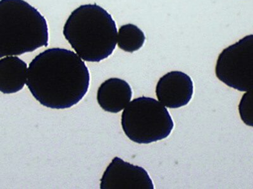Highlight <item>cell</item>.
Listing matches in <instances>:
<instances>
[{
  "mask_svg": "<svg viewBox=\"0 0 253 189\" xmlns=\"http://www.w3.org/2000/svg\"><path fill=\"white\" fill-rule=\"evenodd\" d=\"M242 120L246 125L253 127L252 91L246 92L241 98L239 106Z\"/></svg>",
  "mask_w": 253,
  "mask_h": 189,
  "instance_id": "cell-11",
  "label": "cell"
},
{
  "mask_svg": "<svg viewBox=\"0 0 253 189\" xmlns=\"http://www.w3.org/2000/svg\"><path fill=\"white\" fill-rule=\"evenodd\" d=\"M132 96V89L126 81L112 78L105 81L97 92L98 104L106 112L119 113L125 109Z\"/></svg>",
  "mask_w": 253,
  "mask_h": 189,
  "instance_id": "cell-8",
  "label": "cell"
},
{
  "mask_svg": "<svg viewBox=\"0 0 253 189\" xmlns=\"http://www.w3.org/2000/svg\"><path fill=\"white\" fill-rule=\"evenodd\" d=\"M90 74L74 52L51 48L32 61L26 85L34 97L44 107L69 109L78 104L89 89Z\"/></svg>",
  "mask_w": 253,
  "mask_h": 189,
  "instance_id": "cell-1",
  "label": "cell"
},
{
  "mask_svg": "<svg viewBox=\"0 0 253 189\" xmlns=\"http://www.w3.org/2000/svg\"><path fill=\"white\" fill-rule=\"evenodd\" d=\"M121 124L128 138L138 144L166 139L174 127L167 108L156 99L146 96L135 98L126 105Z\"/></svg>",
  "mask_w": 253,
  "mask_h": 189,
  "instance_id": "cell-4",
  "label": "cell"
},
{
  "mask_svg": "<svg viewBox=\"0 0 253 189\" xmlns=\"http://www.w3.org/2000/svg\"><path fill=\"white\" fill-rule=\"evenodd\" d=\"M143 31L134 24H126L119 29L117 43L120 49L128 53H134L141 49L145 42Z\"/></svg>",
  "mask_w": 253,
  "mask_h": 189,
  "instance_id": "cell-10",
  "label": "cell"
},
{
  "mask_svg": "<svg viewBox=\"0 0 253 189\" xmlns=\"http://www.w3.org/2000/svg\"><path fill=\"white\" fill-rule=\"evenodd\" d=\"M28 64L17 56H6L0 60V92L15 94L26 84Z\"/></svg>",
  "mask_w": 253,
  "mask_h": 189,
  "instance_id": "cell-9",
  "label": "cell"
},
{
  "mask_svg": "<svg viewBox=\"0 0 253 189\" xmlns=\"http://www.w3.org/2000/svg\"><path fill=\"white\" fill-rule=\"evenodd\" d=\"M101 189H154L150 175L141 166L115 157L101 179Z\"/></svg>",
  "mask_w": 253,
  "mask_h": 189,
  "instance_id": "cell-6",
  "label": "cell"
},
{
  "mask_svg": "<svg viewBox=\"0 0 253 189\" xmlns=\"http://www.w3.org/2000/svg\"><path fill=\"white\" fill-rule=\"evenodd\" d=\"M216 77L228 87L240 92L253 87V35H246L219 55L215 67Z\"/></svg>",
  "mask_w": 253,
  "mask_h": 189,
  "instance_id": "cell-5",
  "label": "cell"
},
{
  "mask_svg": "<svg viewBox=\"0 0 253 189\" xmlns=\"http://www.w3.org/2000/svg\"><path fill=\"white\" fill-rule=\"evenodd\" d=\"M46 19L24 0H0V58L48 46Z\"/></svg>",
  "mask_w": 253,
  "mask_h": 189,
  "instance_id": "cell-3",
  "label": "cell"
},
{
  "mask_svg": "<svg viewBox=\"0 0 253 189\" xmlns=\"http://www.w3.org/2000/svg\"><path fill=\"white\" fill-rule=\"evenodd\" d=\"M63 35L81 59L99 62L116 47L117 29L112 15L96 4H83L68 18Z\"/></svg>",
  "mask_w": 253,
  "mask_h": 189,
  "instance_id": "cell-2",
  "label": "cell"
},
{
  "mask_svg": "<svg viewBox=\"0 0 253 189\" xmlns=\"http://www.w3.org/2000/svg\"><path fill=\"white\" fill-rule=\"evenodd\" d=\"M193 94V80L182 71L167 73L160 78L156 87L158 100L170 109H177L188 104Z\"/></svg>",
  "mask_w": 253,
  "mask_h": 189,
  "instance_id": "cell-7",
  "label": "cell"
}]
</instances>
